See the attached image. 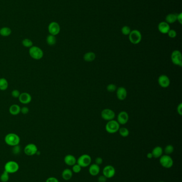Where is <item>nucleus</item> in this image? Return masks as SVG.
<instances>
[{
	"label": "nucleus",
	"mask_w": 182,
	"mask_h": 182,
	"mask_svg": "<svg viewBox=\"0 0 182 182\" xmlns=\"http://www.w3.org/2000/svg\"><path fill=\"white\" fill-rule=\"evenodd\" d=\"M4 141L7 145L14 147L19 145L21 139L18 135L15 133H9L6 135L4 138Z\"/></svg>",
	"instance_id": "f257e3e1"
},
{
	"label": "nucleus",
	"mask_w": 182,
	"mask_h": 182,
	"mask_svg": "<svg viewBox=\"0 0 182 182\" xmlns=\"http://www.w3.org/2000/svg\"><path fill=\"white\" fill-rule=\"evenodd\" d=\"M29 56L35 60H40L44 56V51L41 48L36 46H33L29 49Z\"/></svg>",
	"instance_id": "f03ea898"
},
{
	"label": "nucleus",
	"mask_w": 182,
	"mask_h": 182,
	"mask_svg": "<svg viewBox=\"0 0 182 182\" xmlns=\"http://www.w3.org/2000/svg\"><path fill=\"white\" fill-rule=\"evenodd\" d=\"M120 128V124L117 121L114 120L108 121L106 125L105 129L107 132L110 134H114L119 131Z\"/></svg>",
	"instance_id": "7ed1b4c3"
},
{
	"label": "nucleus",
	"mask_w": 182,
	"mask_h": 182,
	"mask_svg": "<svg viewBox=\"0 0 182 182\" xmlns=\"http://www.w3.org/2000/svg\"><path fill=\"white\" fill-rule=\"evenodd\" d=\"M91 157L87 154H84L80 156L77 159V164L82 168H86L91 165Z\"/></svg>",
	"instance_id": "20e7f679"
},
{
	"label": "nucleus",
	"mask_w": 182,
	"mask_h": 182,
	"mask_svg": "<svg viewBox=\"0 0 182 182\" xmlns=\"http://www.w3.org/2000/svg\"><path fill=\"white\" fill-rule=\"evenodd\" d=\"M142 38V36L140 31L135 29L131 31L129 35V41L133 44H138L141 42Z\"/></svg>",
	"instance_id": "39448f33"
},
{
	"label": "nucleus",
	"mask_w": 182,
	"mask_h": 182,
	"mask_svg": "<svg viewBox=\"0 0 182 182\" xmlns=\"http://www.w3.org/2000/svg\"><path fill=\"white\" fill-rule=\"evenodd\" d=\"M159 162L162 167L167 169L172 168L174 165L173 159L169 155H162L161 157H160Z\"/></svg>",
	"instance_id": "423d86ee"
},
{
	"label": "nucleus",
	"mask_w": 182,
	"mask_h": 182,
	"mask_svg": "<svg viewBox=\"0 0 182 182\" xmlns=\"http://www.w3.org/2000/svg\"><path fill=\"white\" fill-rule=\"evenodd\" d=\"M19 166L17 162L9 161L7 162L4 166V170L8 172L9 174L15 173L18 171Z\"/></svg>",
	"instance_id": "0eeeda50"
},
{
	"label": "nucleus",
	"mask_w": 182,
	"mask_h": 182,
	"mask_svg": "<svg viewBox=\"0 0 182 182\" xmlns=\"http://www.w3.org/2000/svg\"><path fill=\"white\" fill-rule=\"evenodd\" d=\"M171 60L174 64L182 67V56L181 52L178 50H175L171 54Z\"/></svg>",
	"instance_id": "6e6552de"
},
{
	"label": "nucleus",
	"mask_w": 182,
	"mask_h": 182,
	"mask_svg": "<svg viewBox=\"0 0 182 182\" xmlns=\"http://www.w3.org/2000/svg\"><path fill=\"white\" fill-rule=\"evenodd\" d=\"M48 31L50 35L56 36L60 33V27L58 23L52 21L48 25Z\"/></svg>",
	"instance_id": "1a4fd4ad"
},
{
	"label": "nucleus",
	"mask_w": 182,
	"mask_h": 182,
	"mask_svg": "<svg viewBox=\"0 0 182 182\" xmlns=\"http://www.w3.org/2000/svg\"><path fill=\"white\" fill-rule=\"evenodd\" d=\"M101 117L104 120L110 121L114 119L116 117V114L112 110L105 109L101 111Z\"/></svg>",
	"instance_id": "9d476101"
},
{
	"label": "nucleus",
	"mask_w": 182,
	"mask_h": 182,
	"mask_svg": "<svg viewBox=\"0 0 182 182\" xmlns=\"http://www.w3.org/2000/svg\"><path fill=\"white\" fill-rule=\"evenodd\" d=\"M115 168L112 165H107L103 169V175L107 178H111L116 174Z\"/></svg>",
	"instance_id": "9b49d317"
},
{
	"label": "nucleus",
	"mask_w": 182,
	"mask_h": 182,
	"mask_svg": "<svg viewBox=\"0 0 182 182\" xmlns=\"http://www.w3.org/2000/svg\"><path fill=\"white\" fill-rule=\"evenodd\" d=\"M24 151V153L26 155L32 156L36 154V152L38 151V149L35 144L33 143H30L26 145Z\"/></svg>",
	"instance_id": "f8f14e48"
},
{
	"label": "nucleus",
	"mask_w": 182,
	"mask_h": 182,
	"mask_svg": "<svg viewBox=\"0 0 182 182\" xmlns=\"http://www.w3.org/2000/svg\"><path fill=\"white\" fill-rule=\"evenodd\" d=\"M158 83L162 88H167L170 84V81L167 75H161L158 78Z\"/></svg>",
	"instance_id": "ddd939ff"
},
{
	"label": "nucleus",
	"mask_w": 182,
	"mask_h": 182,
	"mask_svg": "<svg viewBox=\"0 0 182 182\" xmlns=\"http://www.w3.org/2000/svg\"><path fill=\"white\" fill-rule=\"evenodd\" d=\"M129 120V115L126 111H122L118 114L117 117V122L120 125H124L127 124Z\"/></svg>",
	"instance_id": "4468645a"
},
{
	"label": "nucleus",
	"mask_w": 182,
	"mask_h": 182,
	"mask_svg": "<svg viewBox=\"0 0 182 182\" xmlns=\"http://www.w3.org/2000/svg\"><path fill=\"white\" fill-rule=\"evenodd\" d=\"M18 98L20 102L24 104H29L32 101L31 95L26 92L21 93Z\"/></svg>",
	"instance_id": "2eb2a0df"
},
{
	"label": "nucleus",
	"mask_w": 182,
	"mask_h": 182,
	"mask_svg": "<svg viewBox=\"0 0 182 182\" xmlns=\"http://www.w3.org/2000/svg\"><path fill=\"white\" fill-rule=\"evenodd\" d=\"M116 96L120 101H123L127 96V89L123 87H120L116 89Z\"/></svg>",
	"instance_id": "dca6fc26"
},
{
	"label": "nucleus",
	"mask_w": 182,
	"mask_h": 182,
	"mask_svg": "<svg viewBox=\"0 0 182 182\" xmlns=\"http://www.w3.org/2000/svg\"><path fill=\"white\" fill-rule=\"evenodd\" d=\"M157 28L159 31L161 33L164 34H167L168 32L169 31L170 29L169 24H168L165 21H162L161 23H160L158 25Z\"/></svg>",
	"instance_id": "f3484780"
},
{
	"label": "nucleus",
	"mask_w": 182,
	"mask_h": 182,
	"mask_svg": "<svg viewBox=\"0 0 182 182\" xmlns=\"http://www.w3.org/2000/svg\"><path fill=\"white\" fill-rule=\"evenodd\" d=\"M100 171V168L99 166L96 164L95 163L91 164L89 166V173L91 176H97L99 174Z\"/></svg>",
	"instance_id": "a211bd4d"
},
{
	"label": "nucleus",
	"mask_w": 182,
	"mask_h": 182,
	"mask_svg": "<svg viewBox=\"0 0 182 182\" xmlns=\"http://www.w3.org/2000/svg\"><path fill=\"white\" fill-rule=\"evenodd\" d=\"M77 161L76 158L72 155H67L64 158L65 163L70 166H73L77 164Z\"/></svg>",
	"instance_id": "6ab92c4d"
},
{
	"label": "nucleus",
	"mask_w": 182,
	"mask_h": 182,
	"mask_svg": "<svg viewBox=\"0 0 182 182\" xmlns=\"http://www.w3.org/2000/svg\"><path fill=\"white\" fill-rule=\"evenodd\" d=\"M163 149L161 147L159 146L155 147L152 151V154L153 155V157L154 158H160L163 154Z\"/></svg>",
	"instance_id": "aec40b11"
},
{
	"label": "nucleus",
	"mask_w": 182,
	"mask_h": 182,
	"mask_svg": "<svg viewBox=\"0 0 182 182\" xmlns=\"http://www.w3.org/2000/svg\"><path fill=\"white\" fill-rule=\"evenodd\" d=\"M62 177L64 180H70L71 178H72L73 172L72 170L68 168L65 169L62 172Z\"/></svg>",
	"instance_id": "412c9836"
},
{
	"label": "nucleus",
	"mask_w": 182,
	"mask_h": 182,
	"mask_svg": "<svg viewBox=\"0 0 182 182\" xmlns=\"http://www.w3.org/2000/svg\"><path fill=\"white\" fill-rule=\"evenodd\" d=\"M96 59V54L94 52H87L83 56V59L86 62H93Z\"/></svg>",
	"instance_id": "4be33fe9"
},
{
	"label": "nucleus",
	"mask_w": 182,
	"mask_h": 182,
	"mask_svg": "<svg viewBox=\"0 0 182 182\" xmlns=\"http://www.w3.org/2000/svg\"><path fill=\"white\" fill-rule=\"evenodd\" d=\"M21 108L17 104H13L9 108V112L12 115L16 116L21 112Z\"/></svg>",
	"instance_id": "5701e85b"
},
{
	"label": "nucleus",
	"mask_w": 182,
	"mask_h": 182,
	"mask_svg": "<svg viewBox=\"0 0 182 182\" xmlns=\"http://www.w3.org/2000/svg\"><path fill=\"white\" fill-rule=\"evenodd\" d=\"M177 15L176 13H170L165 17V22L168 24L175 23L177 21Z\"/></svg>",
	"instance_id": "b1692460"
},
{
	"label": "nucleus",
	"mask_w": 182,
	"mask_h": 182,
	"mask_svg": "<svg viewBox=\"0 0 182 182\" xmlns=\"http://www.w3.org/2000/svg\"><path fill=\"white\" fill-rule=\"evenodd\" d=\"M11 33V29L9 27H2L0 29V35L3 37H8L10 35Z\"/></svg>",
	"instance_id": "393cba45"
},
{
	"label": "nucleus",
	"mask_w": 182,
	"mask_h": 182,
	"mask_svg": "<svg viewBox=\"0 0 182 182\" xmlns=\"http://www.w3.org/2000/svg\"><path fill=\"white\" fill-rule=\"evenodd\" d=\"M56 41H57V39L55 36L50 35V34L46 38L47 43L48 44L49 46H54L56 43Z\"/></svg>",
	"instance_id": "a878e982"
},
{
	"label": "nucleus",
	"mask_w": 182,
	"mask_h": 182,
	"mask_svg": "<svg viewBox=\"0 0 182 182\" xmlns=\"http://www.w3.org/2000/svg\"><path fill=\"white\" fill-rule=\"evenodd\" d=\"M9 84L6 79L4 78H0V90L5 91L8 87Z\"/></svg>",
	"instance_id": "bb28decb"
},
{
	"label": "nucleus",
	"mask_w": 182,
	"mask_h": 182,
	"mask_svg": "<svg viewBox=\"0 0 182 182\" xmlns=\"http://www.w3.org/2000/svg\"><path fill=\"white\" fill-rule=\"evenodd\" d=\"M119 132L120 135L123 137H127L129 135V131L126 127H121V128H119Z\"/></svg>",
	"instance_id": "cd10ccee"
},
{
	"label": "nucleus",
	"mask_w": 182,
	"mask_h": 182,
	"mask_svg": "<svg viewBox=\"0 0 182 182\" xmlns=\"http://www.w3.org/2000/svg\"><path fill=\"white\" fill-rule=\"evenodd\" d=\"M22 44L25 48H31L33 46V42L29 38H25L22 41Z\"/></svg>",
	"instance_id": "c85d7f7f"
},
{
	"label": "nucleus",
	"mask_w": 182,
	"mask_h": 182,
	"mask_svg": "<svg viewBox=\"0 0 182 182\" xmlns=\"http://www.w3.org/2000/svg\"><path fill=\"white\" fill-rule=\"evenodd\" d=\"M174 151V147L173 145L171 144H169L167 145L165 148L164 151L165 152V155H170L172 153H173V152Z\"/></svg>",
	"instance_id": "c756f323"
},
{
	"label": "nucleus",
	"mask_w": 182,
	"mask_h": 182,
	"mask_svg": "<svg viewBox=\"0 0 182 182\" xmlns=\"http://www.w3.org/2000/svg\"><path fill=\"white\" fill-rule=\"evenodd\" d=\"M9 180V174L4 170L0 176V180L2 182H7Z\"/></svg>",
	"instance_id": "7c9ffc66"
},
{
	"label": "nucleus",
	"mask_w": 182,
	"mask_h": 182,
	"mask_svg": "<svg viewBox=\"0 0 182 182\" xmlns=\"http://www.w3.org/2000/svg\"><path fill=\"white\" fill-rule=\"evenodd\" d=\"M131 31V28L128 26H124L121 28V32L124 35H129Z\"/></svg>",
	"instance_id": "2f4dec72"
},
{
	"label": "nucleus",
	"mask_w": 182,
	"mask_h": 182,
	"mask_svg": "<svg viewBox=\"0 0 182 182\" xmlns=\"http://www.w3.org/2000/svg\"><path fill=\"white\" fill-rule=\"evenodd\" d=\"M106 89H107V91L109 92H114L115 91H116L117 87L114 84H110L107 86Z\"/></svg>",
	"instance_id": "473e14b6"
},
{
	"label": "nucleus",
	"mask_w": 182,
	"mask_h": 182,
	"mask_svg": "<svg viewBox=\"0 0 182 182\" xmlns=\"http://www.w3.org/2000/svg\"><path fill=\"white\" fill-rule=\"evenodd\" d=\"M81 167L78 164H75L74 165H73L72 166V172L74 173H79L81 171Z\"/></svg>",
	"instance_id": "72a5a7b5"
},
{
	"label": "nucleus",
	"mask_w": 182,
	"mask_h": 182,
	"mask_svg": "<svg viewBox=\"0 0 182 182\" xmlns=\"http://www.w3.org/2000/svg\"><path fill=\"white\" fill-rule=\"evenodd\" d=\"M12 151H13V153L14 155H19L21 151V147L19 145H16L13 147V149H12Z\"/></svg>",
	"instance_id": "f704fd0d"
},
{
	"label": "nucleus",
	"mask_w": 182,
	"mask_h": 182,
	"mask_svg": "<svg viewBox=\"0 0 182 182\" xmlns=\"http://www.w3.org/2000/svg\"><path fill=\"white\" fill-rule=\"evenodd\" d=\"M167 34L168 36L170 37V38H175L176 36H177V33L174 29H170L169 31L168 32Z\"/></svg>",
	"instance_id": "c9c22d12"
},
{
	"label": "nucleus",
	"mask_w": 182,
	"mask_h": 182,
	"mask_svg": "<svg viewBox=\"0 0 182 182\" xmlns=\"http://www.w3.org/2000/svg\"><path fill=\"white\" fill-rule=\"evenodd\" d=\"M20 94H21V93L19 92V91L17 89H14L11 92V95L13 96V97H15V98L19 97Z\"/></svg>",
	"instance_id": "e433bc0d"
},
{
	"label": "nucleus",
	"mask_w": 182,
	"mask_h": 182,
	"mask_svg": "<svg viewBox=\"0 0 182 182\" xmlns=\"http://www.w3.org/2000/svg\"><path fill=\"white\" fill-rule=\"evenodd\" d=\"M21 112L24 115H26L29 112V109L26 107H24L23 108H21Z\"/></svg>",
	"instance_id": "4c0bfd02"
},
{
	"label": "nucleus",
	"mask_w": 182,
	"mask_h": 182,
	"mask_svg": "<svg viewBox=\"0 0 182 182\" xmlns=\"http://www.w3.org/2000/svg\"><path fill=\"white\" fill-rule=\"evenodd\" d=\"M103 160L101 157L96 158L95 159V164H97L98 165H100L103 164Z\"/></svg>",
	"instance_id": "58836bf2"
},
{
	"label": "nucleus",
	"mask_w": 182,
	"mask_h": 182,
	"mask_svg": "<svg viewBox=\"0 0 182 182\" xmlns=\"http://www.w3.org/2000/svg\"><path fill=\"white\" fill-rule=\"evenodd\" d=\"M46 182H59V180L56 177H50L46 180Z\"/></svg>",
	"instance_id": "ea45409f"
},
{
	"label": "nucleus",
	"mask_w": 182,
	"mask_h": 182,
	"mask_svg": "<svg viewBox=\"0 0 182 182\" xmlns=\"http://www.w3.org/2000/svg\"><path fill=\"white\" fill-rule=\"evenodd\" d=\"M108 178L106 177L105 176H104L103 175L101 176H99L98 178V182H106L107 181Z\"/></svg>",
	"instance_id": "a19ab883"
},
{
	"label": "nucleus",
	"mask_w": 182,
	"mask_h": 182,
	"mask_svg": "<svg viewBox=\"0 0 182 182\" xmlns=\"http://www.w3.org/2000/svg\"><path fill=\"white\" fill-rule=\"evenodd\" d=\"M177 111L180 116L182 115V104L180 103L179 104V105L177 106Z\"/></svg>",
	"instance_id": "79ce46f5"
},
{
	"label": "nucleus",
	"mask_w": 182,
	"mask_h": 182,
	"mask_svg": "<svg viewBox=\"0 0 182 182\" xmlns=\"http://www.w3.org/2000/svg\"><path fill=\"white\" fill-rule=\"evenodd\" d=\"M177 21H178L180 24H182V13L177 15Z\"/></svg>",
	"instance_id": "37998d69"
},
{
	"label": "nucleus",
	"mask_w": 182,
	"mask_h": 182,
	"mask_svg": "<svg viewBox=\"0 0 182 182\" xmlns=\"http://www.w3.org/2000/svg\"><path fill=\"white\" fill-rule=\"evenodd\" d=\"M147 158L148 159H152L153 157V155H152V154L151 152H150V153H148L147 154Z\"/></svg>",
	"instance_id": "c03bdc74"
},
{
	"label": "nucleus",
	"mask_w": 182,
	"mask_h": 182,
	"mask_svg": "<svg viewBox=\"0 0 182 182\" xmlns=\"http://www.w3.org/2000/svg\"><path fill=\"white\" fill-rule=\"evenodd\" d=\"M164 182V181H160V182Z\"/></svg>",
	"instance_id": "a18cd8bd"
}]
</instances>
